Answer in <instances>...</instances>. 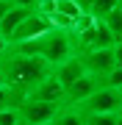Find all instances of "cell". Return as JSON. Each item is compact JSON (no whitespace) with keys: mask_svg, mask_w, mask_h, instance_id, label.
I'll return each instance as SVG.
<instances>
[{"mask_svg":"<svg viewBox=\"0 0 122 125\" xmlns=\"http://www.w3.org/2000/svg\"><path fill=\"white\" fill-rule=\"evenodd\" d=\"M50 72H53V67H50L45 58H36V56H22V53L9 50V53L0 58V75H3L9 89L17 92L19 100H22L42 78H47Z\"/></svg>","mask_w":122,"mask_h":125,"instance_id":"cell-1","label":"cell"},{"mask_svg":"<svg viewBox=\"0 0 122 125\" xmlns=\"http://www.w3.org/2000/svg\"><path fill=\"white\" fill-rule=\"evenodd\" d=\"M9 50L14 53H22V56H36V58H45L50 67L72 58L78 50H75V36L72 31H64V28H50L47 33L36 36L31 42H22V45H9Z\"/></svg>","mask_w":122,"mask_h":125,"instance_id":"cell-2","label":"cell"},{"mask_svg":"<svg viewBox=\"0 0 122 125\" xmlns=\"http://www.w3.org/2000/svg\"><path fill=\"white\" fill-rule=\"evenodd\" d=\"M75 36V50L78 53H92V50H105V47H114L117 45V39H114V33L105 28L103 22H97L94 25H89L86 31L81 33H72Z\"/></svg>","mask_w":122,"mask_h":125,"instance_id":"cell-3","label":"cell"},{"mask_svg":"<svg viewBox=\"0 0 122 125\" xmlns=\"http://www.w3.org/2000/svg\"><path fill=\"white\" fill-rule=\"evenodd\" d=\"M122 106V92L119 89H108V86H100L97 92H92L81 106L83 114H117Z\"/></svg>","mask_w":122,"mask_h":125,"instance_id":"cell-4","label":"cell"},{"mask_svg":"<svg viewBox=\"0 0 122 125\" xmlns=\"http://www.w3.org/2000/svg\"><path fill=\"white\" fill-rule=\"evenodd\" d=\"M61 106L64 103H47V100H31V97H25V100L17 103V111H19V117H22L25 122L42 125V122H53Z\"/></svg>","mask_w":122,"mask_h":125,"instance_id":"cell-5","label":"cell"},{"mask_svg":"<svg viewBox=\"0 0 122 125\" xmlns=\"http://www.w3.org/2000/svg\"><path fill=\"white\" fill-rule=\"evenodd\" d=\"M50 28H53V22H50L47 17H42V14L31 11V14H28V17L22 20V22H19V28L11 33L9 45H22V42H31V39H36V36L47 33Z\"/></svg>","mask_w":122,"mask_h":125,"instance_id":"cell-6","label":"cell"},{"mask_svg":"<svg viewBox=\"0 0 122 125\" xmlns=\"http://www.w3.org/2000/svg\"><path fill=\"white\" fill-rule=\"evenodd\" d=\"M83 61V70L94 78H103L105 72H111L117 64H114V47H105V50H92V53H78Z\"/></svg>","mask_w":122,"mask_h":125,"instance_id":"cell-7","label":"cell"},{"mask_svg":"<svg viewBox=\"0 0 122 125\" xmlns=\"http://www.w3.org/2000/svg\"><path fill=\"white\" fill-rule=\"evenodd\" d=\"M97 89H100V81L86 72V75H81L75 83H69L67 89H64V103H67V106H81V103L89 97L92 92H97Z\"/></svg>","mask_w":122,"mask_h":125,"instance_id":"cell-8","label":"cell"},{"mask_svg":"<svg viewBox=\"0 0 122 125\" xmlns=\"http://www.w3.org/2000/svg\"><path fill=\"white\" fill-rule=\"evenodd\" d=\"M25 97H31V100H47V103H64V86L58 83V78L50 72V75L42 78L39 83L25 94ZM25 97H22V100H25Z\"/></svg>","mask_w":122,"mask_h":125,"instance_id":"cell-9","label":"cell"},{"mask_svg":"<svg viewBox=\"0 0 122 125\" xmlns=\"http://www.w3.org/2000/svg\"><path fill=\"white\" fill-rule=\"evenodd\" d=\"M53 75L58 78V83L67 89L69 83H75L81 75H86V70H83V61H81V56H72V58H67V61H61V64H56L53 67Z\"/></svg>","mask_w":122,"mask_h":125,"instance_id":"cell-10","label":"cell"},{"mask_svg":"<svg viewBox=\"0 0 122 125\" xmlns=\"http://www.w3.org/2000/svg\"><path fill=\"white\" fill-rule=\"evenodd\" d=\"M31 11H33V9H28V6H11L9 14L3 17V22H0V36L9 42V39H11V33L19 28V22H22V20H25Z\"/></svg>","mask_w":122,"mask_h":125,"instance_id":"cell-11","label":"cell"},{"mask_svg":"<svg viewBox=\"0 0 122 125\" xmlns=\"http://www.w3.org/2000/svg\"><path fill=\"white\" fill-rule=\"evenodd\" d=\"M53 125H83V111L78 106H67V103H64L58 108V114H56Z\"/></svg>","mask_w":122,"mask_h":125,"instance_id":"cell-12","label":"cell"},{"mask_svg":"<svg viewBox=\"0 0 122 125\" xmlns=\"http://www.w3.org/2000/svg\"><path fill=\"white\" fill-rule=\"evenodd\" d=\"M56 14H61V17H67V20H75L78 17H83V9H81V3L78 0H56Z\"/></svg>","mask_w":122,"mask_h":125,"instance_id":"cell-13","label":"cell"},{"mask_svg":"<svg viewBox=\"0 0 122 125\" xmlns=\"http://www.w3.org/2000/svg\"><path fill=\"white\" fill-rule=\"evenodd\" d=\"M100 22H103V25L114 33V39H117V42H122V11H119V9L108 11L103 20H100Z\"/></svg>","mask_w":122,"mask_h":125,"instance_id":"cell-14","label":"cell"},{"mask_svg":"<svg viewBox=\"0 0 122 125\" xmlns=\"http://www.w3.org/2000/svg\"><path fill=\"white\" fill-rule=\"evenodd\" d=\"M100 86H108V89H122V67H114L111 72H105L103 78H97Z\"/></svg>","mask_w":122,"mask_h":125,"instance_id":"cell-15","label":"cell"},{"mask_svg":"<svg viewBox=\"0 0 122 125\" xmlns=\"http://www.w3.org/2000/svg\"><path fill=\"white\" fill-rule=\"evenodd\" d=\"M117 6H119V0H97V3L92 6V11H89V14H92L94 20H103L105 14H108V11H114Z\"/></svg>","mask_w":122,"mask_h":125,"instance_id":"cell-16","label":"cell"},{"mask_svg":"<svg viewBox=\"0 0 122 125\" xmlns=\"http://www.w3.org/2000/svg\"><path fill=\"white\" fill-rule=\"evenodd\" d=\"M83 125H119L117 114H83Z\"/></svg>","mask_w":122,"mask_h":125,"instance_id":"cell-17","label":"cell"},{"mask_svg":"<svg viewBox=\"0 0 122 125\" xmlns=\"http://www.w3.org/2000/svg\"><path fill=\"white\" fill-rule=\"evenodd\" d=\"M22 117H19L17 106H9V108H0V125H17Z\"/></svg>","mask_w":122,"mask_h":125,"instance_id":"cell-18","label":"cell"},{"mask_svg":"<svg viewBox=\"0 0 122 125\" xmlns=\"http://www.w3.org/2000/svg\"><path fill=\"white\" fill-rule=\"evenodd\" d=\"M19 97H17V92L9 89V86H0V108H9V106H17Z\"/></svg>","mask_w":122,"mask_h":125,"instance_id":"cell-19","label":"cell"},{"mask_svg":"<svg viewBox=\"0 0 122 125\" xmlns=\"http://www.w3.org/2000/svg\"><path fill=\"white\" fill-rule=\"evenodd\" d=\"M33 11L50 20V17L56 14V0H36V6H33Z\"/></svg>","mask_w":122,"mask_h":125,"instance_id":"cell-20","label":"cell"},{"mask_svg":"<svg viewBox=\"0 0 122 125\" xmlns=\"http://www.w3.org/2000/svg\"><path fill=\"white\" fill-rule=\"evenodd\" d=\"M114 64H117V67H122V42H117V45H114Z\"/></svg>","mask_w":122,"mask_h":125,"instance_id":"cell-21","label":"cell"},{"mask_svg":"<svg viewBox=\"0 0 122 125\" xmlns=\"http://www.w3.org/2000/svg\"><path fill=\"white\" fill-rule=\"evenodd\" d=\"M9 9H11V0H0V22H3L6 14H9Z\"/></svg>","mask_w":122,"mask_h":125,"instance_id":"cell-22","label":"cell"},{"mask_svg":"<svg viewBox=\"0 0 122 125\" xmlns=\"http://www.w3.org/2000/svg\"><path fill=\"white\" fill-rule=\"evenodd\" d=\"M11 6H28V9H33L36 0H11Z\"/></svg>","mask_w":122,"mask_h":125,"instance_id":"cell-23","label":"cell"},{"mask_svg":"<svg viewBox=\"0 0 122 125\" xmlns=\"http://www.w3.org/2000/svg\"><path fill=\"white\" fill-rule=\"evenodd\" d=\"M78 3H81V9H83L86 14H89V11H92V6H94L97 0H78Z\"/></svg>","mask_w":122,"mask_h":125,"instance_id":"cell-24","label":"cell"},{"mask_svg":"<svg viewBox=\"0 0 122 125\" xmlns=\"http://www.w3.org/2000/svg\"><path fill=\"white\" fill-rule=\"evenodd\" d=\"M6 53H9V42H6V39H3V36H0V58H3Z\"/></svg>","mask_w":122,"mask_h":125,"instance_id":"cell-25","label":"cell"},{"mask_svg":"<svg viewBox=\"0 0 122 125\" xmlns=\"http://www.w3.org/2000/svg\"><path fill=\"white\" fill-rule=\"evenodd\" d=\"M117 122L122 125V106H119V111H117Z\"/></svg>","mask_w":122,"mask_h":125,"instance_id":"cell-26","label":"cell"},{"mask_svg":"<svg viewBox=\"0 0 122 125\" xmlns=\"http://www.w3.org/2000/svg\"><path fill=\"white\" fill-rule=\"evenodd\" d=\"M17 125H31V122H25V120H19V122H17Z\"/></svg>","mask_w":122,"mask_h":125,"instance_id":"cell-27","label":"cell"},{"mask_svg":"<svg viewBox=\"0 0 122 125\" xmlns=\"http://www.w3.org/2000/svg\"><path fill=\"white\" fill-rule=\"evenodd\" d=\"M0 86H6V81H3V75H0Z\"/></svg>","mask_w":122,"mask_h":125,"instance_id":"cell-28","label":"cell"},{"mask_svg":"<svg viewBox=\"0 0 122 125\" xmlns=\"http://www.w3.org/2000/svg\"><path fill=\"white\" fill-rule=\"evenodd\" d=\"M42 125H53V122H42Z\"/></svg>","mask_w":122,"mask_h":125,"instance_id":"cell-29","label":"cell"},{"mask_svg":"<svg viewBox=\"0 0 122 125\" xmlns=\"http://www.w3.org/2000/svg\"><path fill=\"white\" fill-rule=\"evenodd\" d=\"M119 92H122V89H119Z\"/></svg>","mask_w":122,"mask_h":125,"instance_id":"cell-30","label":"cell"}]
</instances>
